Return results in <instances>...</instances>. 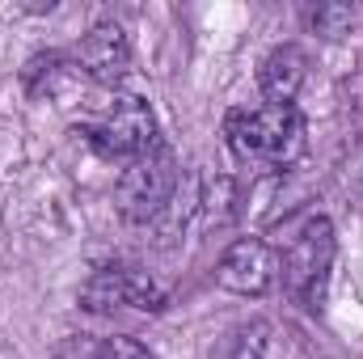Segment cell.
I'll return each instance as SVG.
<instances>
[{"instance_id":"obj_6","label":"cell","mask_w":363,"mask_h":359,"mask_svg":"<svg viewBox=\"0 0 363 359\" xmlns=\"http://www.w3.org/2000/svg\"><path fill=\"white\" fill-rule=\"evenodd\" d=\"M274 275H279V254L262 237H241L224 250L216 279L224 292H237V296H267L274 287Z\"/></svg>"},{"instance_id":"obj_8","label":"cell","mask_w":363,"mask_h":359,"mask_svg":"<svg viewBox=\"0 0 363 359\" xmlns=\"http://www.w3.org/2000/svg\"><path fill=\"white\" fill-rule=\"evenodd\" d=\"M304 77H308V55L296 43H283L262 60L258 89L267 97V106H296V93L304 89Z\"/></svg>"},{"instance_id":"obj_2","label":"cell","mask_w":363,"mask_h":359,"mask_svg":"<svg viewBox=\"0 0 363 359\" xmlns=\"http://www.w3.org/2000/svg\"><path fill=\"white\" fill-rule=\"evenodd\" d=\"M334 224L330 216H308L283 245V258H279V270H283V283L291 296H300L308 309H321V296H325V279H330V267H334Z\"/></svg>"},{"instance_id":"obj_5","label":"cell","mask_w":363,"mask_h":359,"mask_svg":"<svg viewBox=\"0 0 363 359\" xmlns=\"http://www.w3.org/2000/svg\"><path fill=\"white\" fill-rule=\"evenodd\" d=\"M81 304H85L89 313H114V309H144V313H157V309H165V283L144 267L114 263V267H101L89 283L81 287Z\"/></svg>"},{"instance_id":"obj_1","label":"cell","mask_w":363,"mask_h":359,"mask_svg":"<svg viewBox=\"0 0 363 359\" xmlns=\"http://www.w3.org/2000/svg\"><path fill=\"white\" fill-rule=\"evenodd\" d=\"M228 148L250 161L283 170L304 153V114L296 106H254V110H233L224 118Z\"/></svg>"},{"instance_id":"obj_9","label":"cell","mask_w":363,"mask_h":359,"mask_svg":"<svg viewBox=\"0 0 363 359\" xmlns=\"http://www.w3.org/2000/svg\"><path fill=\"white\" fill-rule=\"evenodd\" d=\"M68 351L77 359H157L144 343H135L127 334H114V338H101V343H72Z\"/></svg>"},{"instance_id":"obj_7","label":"cell","mask_w":363,"mask_h":359,"mask_svg":"<svg viewBox=\"0 0 363 359\" xmlns=\"http://www.w3.org/2000/svg\"><path fill=\"white\" fill-rule=\"evenodd\" d=\"M77 68L93 85L114 89L131 72V38L118 21H97L89 34L77 43Z\"/></svg>"},{"instance_id":"obj_3","label":"cell","mask_w":363,"mask_h":359,"mask_svg":"<svg viewBox=\"0 0 363 359\" xmlns=\"http://www.w3.org/2000/svg\"><path fill=\"white\" fill-rule=\"evenodd\" d=\"M174 190H178V157H174L169 144L157 140L144 157H135L123 170V178L114 186V203H118V216L123 220L148 224V220H157L169 207Z\"/></svg>"},{"instance_id":"obj_10","label":"cell","mask_w":363,"mask_h":359,"mask_svg":"<svg viewBox=\"0 0 363 359\" xmlns=\"http://www.w3.org/2000/svg\"><path fill=\"white\" fill-rule=\"evenodd\" d=\"M304 17H308V26H313L317 34H325V38H342V34H351V26H355V9H351V4H317V9H308Z\"/></svg>"},{"instance_id":"obj_4","label":"cell","mask_w":363,"mask_h":359,"mask_svg":"<svg viewBox=\"0 0 363 359\" xmlns=\"http://www.w3.org/2000/svg\"><path fill=\"white\" fill-rule=\"evenodd\" d=\"M85 131H89V144L101 157L127 161V165L157 144V118H152L148 101L135 93H118Z\"/></svg>"}]
</instances>
